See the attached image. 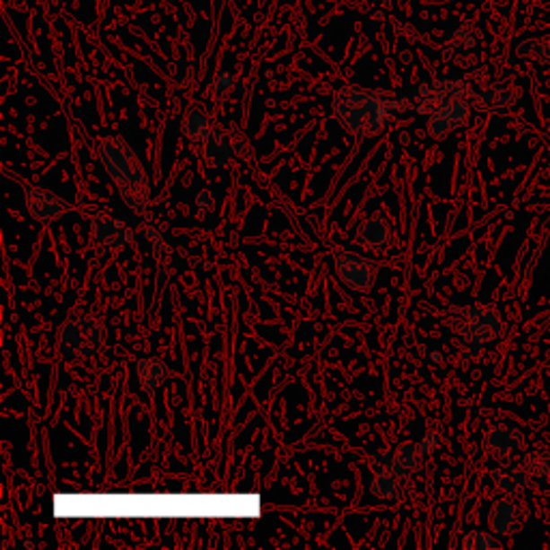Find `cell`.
<instances>
[{
	"label": "cell",
	"mask_w": 550,
	"mask_h": 550,
	"mask_svg": "<svg viewBox=\"0 0 550 550\" xmlns=\"http://www.w3.org/2000/svg\"><path fill=\"white\" fill-rule=\"evenodd\" d=\"M406 108L405 100L385 91H368L362 86H345L334 97V114L348 134L368 138L383 134Z\"/></svg>",
	"instance_id": "1"
},
{
	"label": "cell",
	"mask_w": 550,
	"mask_h": 550,
	"mask_svg": "<svg viewBox=\"0 0 550 550\" xmlns=\"http://www.w3.org/2000/svg\"><path fill=\"white\" fill-rule=\"evenodd\" d=\"M100 157L108 174L117 185L118 196L138 217H149L151 214V192L146 172L138 155L125 140L117 135H108L100 143Z\"/></svg>",
	"instance_id": "2"
},
{
	"label": "cell",
	"mask_w": 550,
	"mask_h": 550,
	"mask_svg": "<svg viewBox=\"0 0 550 550\" xmlns=\"http://www.w3.org/2000/svg\"><path fill=\"white\" fill-rule=\"evenodd\" d=\"M58 345L74 357H89L106 345V327L95 316H74L58 329Z\"/></svg>",
	"instance_id": "3"
},
{
	"label": "cell",
	"mask_w": 550,
	"mask_h": 550,
	"mask_svg": "<svg viewBox=\"0 0 550 550\" xmlns=\"http://www.w3.org/2000/svg\"><path fill=\"white\" fill-rule=\"evenodd\" d=\"M451 331L456 336H469L477 337V340L488 342L494 340L503 334V320H501L499 312L490 306H482V303H471L465 308H454L450 316Z\"/></svg>",
	"instance_id": "4"
},
{
	"label": "cell",
	"mask_w": 550,
	"mask_h": 550,
	"mask_svg": "<svg viewBox=\"0 0 550 550\" xmlns=\"http://www.w3.org/2000/svg\"><path fill=\"white\" fill-rule=\"evenodd\" d=\"M473 86L469 80H434L417 86L413 92V106L419 114H430L445 103L456 100H473Z\"/></svg>",
	"instance_id": "5"
},
{
	"label": "cell",
	"mask_w": 550,
	"mask_h": 550,
	"mask_svg": "<svg viewBox=\"0 0 550 550\" xmlns=\"http://www.w3.org/2000/svg\"><path fill=\"white\" fill-rule=\"evenodd\" d=\"M334 258V269L340 282L346 288L357 292H366L374 286V277H377V269L370 263L368 258H363L362 254L351 252V249H334L331 254Z\"/></svg>",
	"instance_id": "6"
},
{
	"label": "cell",
	"mask_w": 550,
	"mask_h": 550,
	"mask_svg": "<svg viewBox=\"0 0 550 550\" xmlns=\"http://www.w3.org/2000/svg\"><path fill=\"white\" fill-rule=\"evenodd\" d=\"M91 243L97 252L110 254L123 249L134 239V231L125 222L108 214H95L91 217Z\"/></svg>",
	"instance_id": "7"
},
{
	"label": "cell",
	"mask_w": 550,
	"mask_h": 550,
	"mask_svg": "<svg viewBox=\"0 0 550 550\" xmlns=\"http://www.w3.org/2000/svg\"><path fill=\"white\" fill-rule=\"evenodd\" d=\"M471 117V103L469 100H456L445 103V106L437 108L434 112L428 114L426 121V132L430 134V138L434 140H443L445 135L456 132V129L462 127Z\"/></svg>",
	"instance_id": "8"
},
{
	"label": "cell",
	"mask_w": 550,
	"mask_h": 550,
	"mask_svg": "<svg viewBox=\"0 0 550 550\" xmlns=\"http://www.w3.org/2000/svg\"><path fill=\"white\" fill-rule=\"evenodd\" d=\"M479 43H482V32L473 22H465L454 31L443 57L458 67H471L477 63Z\"/></svg>",
	"instance_id": "9"
},
{
	"label": "cell",
	"mask_w": 550,
	"mask_h": 550,
	"mask_svg": "<svg viewBox=\"0 0 550 550\" xmlns=\"http://www.w3.org/2000/svg\"><path fill=\"white\" fill-rule=\"evenodd\" d=\"M24 205L32 220L41 222V224H50V222L58 220V217L69 211L67 200H63L61 196L52 192H46L41 188H26Z\"/></svg>",
	"instance_id": "10"
},
{
	"label": "cell",
	"mask_w": 550,
	"mask_h": 550,
	"mask_svg": "<svg viewBox=\"0 0 550 550\" xmlns=\"http://www.w3.org/2000/svg\"><path fill=\"white\" fill-rule=\"evenodd\" d=\"M516 100V92L508 84H488L473 95V108L488 117H499L511 108Z\"/></svg>",
	"instance_id": "11"
},
{
	"label": "cell",
	"mask_w": 550,
	"mask_h": 550,
	"mask_svg": "<svg viewBox=\"0 0 550 550\" xmlns=\"http://www.w3.org/2000/svg\"><path fill=\"white\" fill-rule=\"evenodd\" d=\"M486 448L501 458H511L522 450L525 445V434L519 428L508 426V423H493L486 430V439H484Z\"/></svg>",
	"instance_id": "12"
},
{
	"label": "cell",
	"mask_w": 550,
	"mask_h": 550,
	"mask_svg": "<svg viewBox=\"0 0 550 550\" xmlns=\"http://www.w3.org/2000/svg\"><path fill=\"white\" fill-rule=\"evenodd\" d=\"M529 473L520 462H503L493 471V484L505 497H520L529 486Z\"/></svg>",
	"instance_id": "13"
},
{
	"label": "cell",
	"mask_w": 550,
	"mask_h": 550,
	"mask_svg": "<svg viewBox=\"0 0 550 550\" xmlns=\"http://www.w3.org/2000/svg\"><path fill=\"white\" fill-rule=\"evenodd\" d=\"M519 525V508L511 501V497L497 499L488 510V531L494 533L497 537L511 536Z\"/></svg>",
	"instance_id": "14"
},
{
	"label": "cell",
	"mask_w": 550,
	"mask_h": 550,
	"mask_svg": "<svg viewBox=\"0 0 550 550\" xmlns=\"http://www.w3.org/2000/svg\"><path fill=\"white\" fill-rule=\"evenodd\" d=\"M391 231L389 224L379 215H370L362 222L355 232V241L357 245H362L363 249L368 252H377V249H383L385 245L389 243Z\"/></svg>",
	"instance_id": "15"
},
{
	"label": "cell",
	"mask_w": 550,
	"mask_h": 550,
	"mask_svg": "<svg viewBox=\"0 0 550 550\" xmlns=\"http://www.w3.org/2000/svg\"><path fill=\"white\" fill-rule=\"evenodd\" d=\"M232 157H235V146L232 140L228 138L224 132L214 129L209 138L203 143V160L206 166L211 168H228L231 166Z\"/></svg>",
	"instance_id": "16"
},
{
	"label": "cell",
	"mask_w": 550,
	"mask_h": 550,
	"mask_svg": "<svg viewBox=\"0 0 550 550\" xmlns=\"http://www.w3.org/2000/svg\"><path fill=\"white\" fill-rule=\"evenodd\" d=\"M166 377L168 366L160 357H143L135 362V379H138V385L146 394H153Z\"/></svg>",
	"instance_id": "17"
},
{
	"label": "cell",
	"mask_w": 550,
	"mask_h": 550,
	"mask_svg": "<svg viewBox=\"0 0 550 550\" xmlns=\"http://www.w3.org/2000/svg\"><path fill=\"white\" fill-rule=\"evenodd\" d=\"M391 454H394V476L397 477L411 476V473L422 465L423 454L422 450H419V443H413V441L400 443Z\"/></svg>",
	"instance_id": "18"
},
{
	"label": "cell",
	"mask_w": 550,
	"mask_h": 550,
	"mask_svg": "<svg viewBox=\"0 0 550 550\" xmlns=\"http://www.w3.org/2000/svg\"><path fill=\"white\" fill-rule=\"evenodd\" d=\"M514 54L522 61H536L542 65H550V35L531 37L516 43Z\"/></svg>",
	"instance_id": "19"
},
{
	"label": "cell",
	"mask_w": 550,
	"mask_h": 550,
	"mask_svg": "<svg viewBox=\"0 0 550 550\" xmlns=\"http://www.w3.org/2000/svg\"><path fill=\"white\" fill-rule=\"evenodd\" d=\"M181 132L185 138L192 140V143H205V140L209 138V134L214 132V127H211L209 118L203 117V114L192 112L183 118Z\"/></svg>",
	"instance_id": "20"
},
{
	"label": "cell",
	"mask_w": 550,
	"mask_h": 550,
	"mask_svg": "<svg viewBox=\"0 0 550 550\" xmlns=\"http://www.w3.org/2000/svg\"><path fill=\"white\" fill-rule=\"evenodd\" d=\"M394 473H372V479H370V490H372V494L380 501H394L397 499V494H400V490H397V482H396Z\"/></svg>",
	"instance_id": "21"
},
{
	"label": "cell",
	"mask_w": 550,
	"mask_h": 550,
	"mask_svg": "<svg viewBox=\"0 0 550 550\" xmlns=\"http://www.w3.org/2000/svg\"><path fill=\"white\" fill-rule=\"evenodd\" d=\"M531 477H550V451L548 450H531L527 451L520 462Z\"/></svg>",
	"instance_id": "22"
},
{
	"label": "cell",
	"mask_w": 550,
	"mask_h": 550,
	"mask_svg": "<svg viewBox=\"0 0 550 550\" xmlns=\"http://www.w3.org/2000/svg\"><path fill=\"white\" fill-rule=\"evenodd\" d=\"M460 546L465 550H499L501 542L497 540L494 533H484L479 529H473L462 536Z\"/></svg>",
	"instance_id": "23"
},
{
	"label": "cell",
	"mask_w": 550,
	"mask_h": 550,
	"mask_svg": "<svg viewBox=\"0 0 550 550\" xmlns=\"http://www.w3.org/2000/svg\"><path fill=\"white\" fill-rule=\"evenodd\" d=\"M484 351H486V342L477 340V337L460 336L458 355H460L462 362H476V359L484 355Z\"/></svg>",
	"instance_id": "24"
},
{
	"label": "cell",
	"mask_w": 550,
	"mask_h": 550,
	"mask_svg": "<svg viewBox=\"0 0 550 550\" xmlns=\"http://www.w3.org/2000/svg\"><path fill=\"white\" fill-rule=\"evenodd\" d=\"M372 473H394V454L391 451H377L368 460Z\"/></svg>",
	"instance_id": "25"
},
{
	"label": "cell",
	"mask_w": 550,
	"mask_h": 550,
	"mask_svg": "<svg viewBox=\"0 0 550 550\" xmlns=\"http://www.w3.org/2000/svg\"><path fill=\"white\" fill-rule=\"evenodd\" d=\"M417 443L423 456H434L441 448V437L437 432H426L422 439L417 441Z\"/></svg>",
	"instance_id": "26"
},
{
	"label": "cell",
	"mask_w": 550,
	"mask_h": 550,
	"mask_svg": "<svg viewBox=\"0 0 550 550\" xmlns=\"http://www.w3.org/2000/svg\"><path fill=\"white\" fill-rule=\"evenodd\" d=\"M196 206H198V211H211L215 206V192L214 189H200L198 194H196Z\"/></svg>",
	"instance_id": "27"
},
{
	"label": "cell",
	"mask_w": 550,
	"mask_h": 550,
	"mask_svg": "<svg viewBox=\"0 0 550 550\" xmlns=\"http://www.w3.org/2000/svg\"><path fill=\"white\" fill-rule=\"evenodd\" d=\"M232 84H235V78H232V74L222 72V74H217V78L214 82V91L217 92V95H224V92L231 91Z\"/></svg>",
	"instance_id": "28"
}]
</instances>
